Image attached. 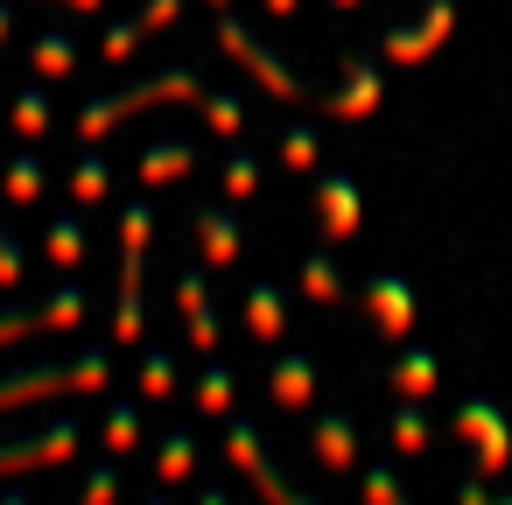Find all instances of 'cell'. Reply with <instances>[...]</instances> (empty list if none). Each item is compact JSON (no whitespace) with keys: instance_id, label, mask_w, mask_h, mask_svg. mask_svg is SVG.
<instances>
[{"instance_id":"cell-11","label":"cell","mask_w":512,"mask_h":505,"mask_svg":"<svg viewBox=\"0 0 512 505\" xmlns=\"http://www.w3.org/2000/svg\"><path fill=\"white\" fill-rule=\"evenodd\" d=\"M190 169H197L190 141H155V148L141 155V176H148V183H183Z\"/></svg>"},{"instance_id":"cell-7","label":"cell","mask_w":512,"mask_h":505,"mask_svg":"<svg viewBox=\"0 0 512 505\" xmlns=\"http://www.w3.org/2000/svg\"><path fill=\"white\" fill-rule=\"evenodd\" d=\"M449 15H456V8H449V0H435V8L421 15V29H393V36H386V57H400V64H421V57H428V50L442 43V29H449Z\"/></svg>"},{"instance_id":"cell-4","label":"cell","mask_w":512,"mask_h":505,"mask_svg":"<svg viewBox=\"0 0 512 505\" xmlns=\"http://www.w3.org/2000/svg\"><path fill=\"white\" fill-rule=\"evenodd\" d=\"M78 323H85V288H64L36 309H0V344H22L36 330H78Z\"/></svg>"},{"instance_id":"cell-43","label":"cell","mask_w":512,"mask_h":505,"mask_svg":"<svg viewBox=\"0 0 512 505\" xmlns=\"http://www.w3.org/2000/svg\"><path fill=\"white\" fill-rule=\"evenodd\" d=\"M337 8H358V0H337Z\"/></svg>"},{"instance_id":"cell-3","label":"cell","mask_w":512,"mask_h":505,"mask_svg":"<svg viewBox=\"0 0 512 505\" xmlns=\"http://www.w3.org/2000/svg\"><path fill=\"white\" fill-rule=\"evenodd\" d=\"M225 456H232V463H239V470H246V477H253V484L274 498V505H316L309 491H295V484H288V477L267 463V449H260V435H253L246 421H232V428H225Z\"/></svg>"},{"instance_id":"cell-18","label":"cell","mask_w":512,"mask_h":505,"mask_svg":"<svg viewBox=\"0 0 512 505\" xmlns=\"http://www.w3.org/2000/svg\"><path fill=\"white\" fill-rule=\"evenodd\" d=\"M43 246H50V260H57V267H78V260H85V225H78V218H57Z\"/></svg>"},{"instance_id":"cell-28","label":"cell","mask_w":512,"mask_h":505,"mask_svg":"<svg viewBox=\"0 0 512 505\" xmlns=\"http://www.w3.org/2000/svg\"><path fill=\"white\" fill-rule=\"evenodd\" d=\"M393 442H400V456H421V442H428V421L407 407V414H393Z\"/></svg>"},{"instance_id":"cell-14","label":"cell","mask_w":512,"mask_h":505,"mask_svg":"<svg viewBox=\"0 0 512 505\" xmlns=\"http://www.w3.org/2000/svg\"><path fill=\"white\" fill-rule=\"evenodd\" d=\"M267 386H274V400H281V407H302V400L316 393V365H309V358H281Z\"/></svg>"},{"instance_id":"cell-41","label":"cell","mask_w":512,"mask_h":505,"mask_svg":"<svg viewBox=\"0 0 512 505\" xmlns=\"http://www.w3.org/2000/svg\"><path fill=\"white\" fill-rule=\"evenodd\" d=\"M141 505H169V498H162V491H155V498H141Z\"/></svg>"},{"instance_id":"cell-8","label":"cell","mask_w":512,"mask_h":505,"mask_svg":"<svg viewBox=\"0 0 512 505\" xmlns=\"http://www.w3.org/2000/svg\"><path fill=\"white\" fill-rule=\"evenodd\" d=\"M365 295H372V309H379V330L400 344V337H407V323H414V295L400 288V274H372V281H365Z\"/></svg>"},{"instance_id":"cell-24","label":"cell","mask_w":512,"mask_h":505,"mask_svg":"<svg viewBox=\"0 0 512 505\" xmlns=\"http://www.w3.org/2000/svg\"><path fill=\"white\" fill-rule=\"evenodd\" d=\"M134 442H141V414H134V407H113V414H106V449L127 456Z\"/></svg>"},{"instance_id":"cell-19","label":"cell","mask_w":512,"mask_h":505,"mask_svg":"<svg viewBox=\"0 0 512 505\" xmlns=\"http://www.w3.org/2000/svg\"><path fill=\"white\" fill-rule=\"evenodd\" d=\"M71 64H78L71 36H43L36 43V78H71Z\"/></svg>"},{"instance_id":"cell-10","label":"cell","mask_w":512,"mask_h":505,"mask_svg":"<svg viewBox=\"0 0 512 505\" xmlns=\"http://www.w3.org/2000/svg\"><path fill=\"white\" fill-rule=\"evenodd\" d=\"M323 106H330V113H344V120H365V113L379 106V71L358 57V64H351V85H344L337 99H323Z\"/></svg>"},{"instance_id":"cell-6","label":"cell","mask_w":512,"mask_h":505,"mask_svg":"<svg viewBox=\"0 0 512 505\" xmlns=\"http://www.w3.org/2000/svg\"><path fill=\"white\" fill-rule=\"evenodd\" d=\"M456 435L477 442V463H484V470L505 463V428H498V407H491V400H470V407L456 414Z\"/></svg>"},{"instance_id":"cell-2","label":"cell","mask_w":512,"mask_h":505,"mask_svg":"<svg viewBox=\"0 0 512 505\" xmlns=\"http://www.w3.org/2000/svg\"><path fill=\"white\" fill-rule=\"evenodd\" d=\"M106 386V358H78V365H36V372H8L0 379V407H29L43 393H99Z\"/></svg>"},{"instance_id":"cell-23","label":"cell","mask_w":512,"mask_h":505,"mask_svg":"<svg viewBox=\"0 0 512 505\" xmlns=\"http://www.w3.org/2000/svg\"><path fill=\"white\" fill-rule=\"evenodd\" d=\"M169 379H176V358H169V351H148V365H141V400H169Z\"/></svg>"},{"instance_id":"cell-20","label":"cell","mask_w":512,"mask_h":505,"mask_svg":"<svg viewBox=\"0 0 512 505\" xmlns=\"http://www.w3.org/2000/svg\"><path fill=\"white\" fill-rule=\"evenodd\" d=\"M8 120H15V134H29V141H43V134H50V99H43V92H22Z\"/></svg>"},{"instance_id":"cell-13","label":"cell","mask_w":512,"mask_h":505,"mask_svg":"<svg viewBox=\"0 0 512 505\" xmlns=\"http://www.w3.org/2000/svg\"><path fill=\"white\" fill-rule=\"evenodd\" d=\"M351 456H358V428H351L344 414H323V421H316V463L344 470Z\"/></svg>"},{"instance_id":"cell-31","label":"cell","mask_w":512,"mask_h":505,"mask_svg":"<svg viewBox=\"0 0 512 505\" xmlns=\"http://www.w3.org/2000/svg\"><path fill=\"white\" fill-rule=\"evenodd\" d=\"M134 36H141L134 22H113V29H106V64H127V57H134Z\"/></svg>"},{"instance_id":"cell-39","label":"cell","mask_w":512,"mask_h":505,"mask_svg":"<svg viewBox=\"0 0 512 505\" xmlns=\"http://www.w3.org/2000/svg\"><path fill=\"white\" fill-rule=\"evenodd\" d=\"M64 8H85V15H99V8H106V0H64Z\"/></svg>"},{"instance_id":"cell-40","label":"cell","mask_w":512,"mask_h":505,"mask_svg":"<svg viewBox=\"0 0 512 505\" xmlns=\"http://www.w3.org/2000/svg\"><path fill=\"white\" fill-rule=\"evenodd\" d=\"M0 505H29V498H22V491H8V498H0Z\"/></svg>"},{"instance_id":"cell-34","label":"cell","mask_w":512,"mask_h":505,"mask_svg":"<svg viewBox=\"0 0 512 505\" xmlns=\"http://www.w3.org/2000/svg\"><path fill=\"white\" fill-rule=\"evenodd\" d=\"M183 15V0H148V8H141V29H169Z\"/></svg>"},{"instance_id":"cell-17","label":"cell","mask_w":512,"mask_h":505,"mask_svg":"<svg viewBox=\"0 0 512 505\" xmlns=\"http://www.w3.org/2000/svg\"><path fill=\"white\" fill-rule=\"evenodd\" d=\"M155 470H162L169 484H183V477L197 470V435H190V428H176V435H162V456H155Z\"/></svg>"},{"instance_id":"cell-16","label":"cell","mask_w":512,"mask_h":505,"mask_svg":"<svg viewBox=\"0 0 512 505\" xmlns=\"http://www.w3.org/2000/svg\"><path fill=\"white\" fill-rule=\"evenodd\" d=\"M0 190H8V204H36L43 197V162L36 155H15L8 169H0Z\"/></svg>"},{"instance_id":"cell-35","label":"cell","mask_w":512,"mask_h":505,"mask_svg":"<svg viewBox=\"0 0 512 505\" xmlns=\"http://www.w3.org/2000/svg\"><path fill=\"white\" fill-rule=\"evenodd\" d=\"M463 505H484V484L477 477H463Z\"/></svg>"},{"instance_id":"cell-25","label":"cell","mask_w":512,"mask_h":505,"mask_svg":"<svg viewBox=\"0 0 512 505\" xmlns=\"http://www.w3.org/2000/svg\"><path fill=\"white\" fill-rule=\"evenodd\" d=\"M302 288H309L316 302H337V295H344V288H337V267H330V253H316V260L302 267Z\"/></svg>"},{"instance_id":"cell-9","label":"cell","mask_w":512,"mask_h":505,"mask_svg":"<svg viewBox=\"0 0 512 505\" xmlns=\"http://www.w3.org/2000/svg\"><path fill=\"white\" fill-rule=\"evenodd\" d=\"M358 232V190L344 176H323V239H351Z\"/></svg>"},{"instance_id":"cell-15","label":"cell","mask_w":512,"mask_h":505,"mask_svg":"<svg viewBox=\"0 0 512 505\" xmlns=\"http://www.w3.org/2000/svg\"><path fill=\"white\" fill-rule=\"evenodd\" d=\"M393 386L407 393V400H428L435 393V358L414 344V351H400V365H393Z\"/></svg>"},{"instance_id":"cell-38","label":"cell","mask_w":512,"mask_h":505,"mask_svg":"<svg viewBox=\"0 0 512 505\" xmlns=\"http://www.w3.org/2000/svg\"><path fill=\"white\" fill-rule=\"evenodd\" d=\"M197 505H232V498H225V491H218V484H211V491H204V498H197Z\"/></svg>"},{"instance_id":"cell-30","label":"cell","mask_w":512,"mask_h":505,"mask_svg":"<svg viewBox=\"0 0 512 505\" xmlns=\"http://www.w3.org/2000/svg\"><path fill=\"white\" fill-rule=\"evenodd\" d=\"M225 190H232V197H253V190H260V169H253L246 155H232V162H225Z\"/></svg>"},{"instance_id":"cell-33","label":"cell","mask_w":512,"mask_h":505,"mask_svg":"<svg viewBox=\"0 0 512 505\" xmlns=\"http://www.w3.org/2000/svg\"><path fill=\"white\" fill-rule=\"evenodd\" d=\"M71 190L92 204V197H106V162H78V176H71Z\"/></svg>"},{"instance_id":"cell-32","label":"cell","mask_w":512,"mask_h":505,"mask_svg":"<svg viewBox=\"0 0 512 505\" xmlns=\"http://www.w3.org/2000/svg\"><path fill=\"white\" fill-rule=\"evenodd\" d=\"M204 120H211L218 134H239V120H246V113H239V99H204Z\"/></svg>"},{"instance_id":"cell-22","label":"cell","mask_w":512,"mask_h":505,"mask_svg":"<svg viewBox=\"0 0 512 505\" xmlns=\"http://www.w3.org/2000/svg\"><path fill=\"white\" fill-rule=\"evenodd\" d=\"M253 330H260V337H281V288H274V281L253 288Z\"/></svg>"},{"instance_id":"cell-26","label":"cell","mask_w":512,"mask_h":505,"mask_svg":"<svg viewBox=\"0 0 512 505\" xmlns=\"http://www.w3.org/2000/svg\"><path fill=\"white\" fill-rule=\"evenodd\" d=\"M281 162H288V169H316V134H309V127H288V134H281Z\"/></svg>"},{"instance_id":"cell-21","label":"cell","mask_w":512,"mask_h":505,"mask_svg":"<svg viewBox=\"0 0 512 505\" xmlns=\"http://www.w3.org/2000/svg\"><path fill=\"white\" fill-rule=\"evenodd\" d=\"M197 407H204V414H225V421H232V372H225V365H211V372L197 379Z\"/></svg>"},{"instance_id":"cell-36","label":"cell","mask_w":512,"mask_h":505,"mask_svg":"<svg viewBox=\"0 0 512 505\" xmlns=\"http://www.w3.org/2000/svg\"><path fill=\"white\" fill-rule=\"evenodd\" d=\"M8 29H15V8H8V0H0V43H8Z\"/></svg>"},{"instance_id":"cell-29","label":"cell","mask_w":512,"mask_h":505,"mask_svg":"<svg viewBox=\"0 0 512 505\" xmlns=\"http://www.w3.org/2000/svg\"><path fill=\"white\" fill-rule=\"evenodd\" d=\"M365 505H407V491L393 484V470H379V463L365 470Z\"/></svg>"},{"instance_id":"cell-27","label":"cell","mask_w":512,"mask_h":505,"mask_svg":"<svg viewBox=\"0 0 512 505\" xmlns=\"http://www.w3.org/2000/svg\"><path fill=\"white\" fill-rule=\"evenodd\" d=\"M113 498H120V456L99 463V470L85 477V505H113Z\"/></svg>"},{"instance_id":"cell-12","label":"cell","mask_w":512,"mask_h":505,"mask_svg":"<svg viewBox=\"0 0 512 505\" xmlns=\"http://www.w3.org/2000/svg\"><path fill=\"white\" fill-rule=\"evenodd\" d=\"M197 239H204V260H211V267H232V260H239V246H246V239H239V225H232L225 211H204V218H197Z\"/></svg>"},{"instance_id":"cell-42","label":"cell","mask_w":512,"mask_h":505,"mask_svg":"<svg viewBox=\"0 0 512 505\" xmlns=\"http://www.w3.org/2000/svg\"><path fill=\"white\" fill-rule=\"evenodd\" d=\"M211 8H218V15H225V8H232V0H211Z\"/></svg>"},{"instance_id":"cell-1","label":"cell","mask_w":512,"mask_h":505,"mask_svg":"<svg viewBox=\"0 0 512 505\" xmlns=\"http://www.w3.org/2000/svg\"><path fill=\"white\" fill-rule=\"evenodd\" d=\"M155 99H190V106H204L211 92H204V78H190V71H169V78H148V85H134V92H113V99H92L85 106V120H78V141H106L120 120H134L141 106H155Z\"/></svg>"},{"instance_id":"cell-37","label":"cell","mask_w":512,"mask_h":505,"mask_svg":"<svg viewBox=\"0 0 512 505\" xmlns=\"http://www.w3.org/2000/svg\"><path fill=\"white\" fill-rule=\"evenodd\" d=\"M302 8V0H267V15H295Z\"/></svg>"},{"instance_id":"cell-5","label":"cell","mask_w":512,"mask_h":505,"mask_svg":"<svg viewBox=\"0 0 512 505\" xmlns=\"http://www.w3.org/2000/svg\"><path fill=\"white\" fill-rule=\"evenodd\" d=\"M78 449V428L64 421V428H50V435H36V442H0V477H15V470H36V463H64Z\"/></svg>"}]
</instances>
